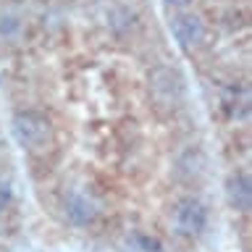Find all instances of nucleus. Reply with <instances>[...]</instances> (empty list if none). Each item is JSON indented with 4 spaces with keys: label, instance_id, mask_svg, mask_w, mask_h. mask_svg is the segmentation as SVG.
Segmentation results:
<instances>
[{
    "label": "nucleus",
    "instance_id": "nucleus-4",
    "mask_svg": "<svg viewBox=\"0 0 252 252\" xmlns=\"http://www.w3.org/2000/svg\"><path fill=\"white\" fill-rule=\"evenodd\" d=\"M226 200L236 213H250L252 208V181L247 171H234L226 179Z\"/></svg>",
    "mask_w": 252,
    "mask_h": 252
},
{
    "label": "nucleus",
    "instance_id": "nucleus-7",
    "mask_svg": "<svg viewBox=\"0 0 252 252\" xmlns=\"http://www.w3.org/2000/svg\"><path fill=\"white\" fill-rule=\"evenodd\" d=\"M8 202H11V187H8L5 181H0V210H3Z\"/></svg>",
    "mask_w": 252,
    "mask_h": 252
},
{
    "label": "nucleus",
    "instance_id": "nucleus-6",
    "mask_svg": "<svg viewBox=\"0 0 252 252\" xmlns=\"http://www.w3.org/2000/svg\"><path fill=\"white\" fill-rule=\"evenodd\" d=\"M192 3H194V0H163V5L171 8V11H187Z\"/></svg>",
    "mask_w": 252,
    "mask_h": 252
},
{
    "label": "nucleus",
    "instance_id": "nucleus-3",
    "mask_svg": "<svg viewBox=\"0 0 252 252\" xmlns=\"http://www.w3.org/2000/svg\"><path fill=\"white\" fill-rule=\"evenodd\" d=\"M168 29L173 39L179 42L181 50L192 53V50H200V47L208 45L210 39V29L197 13H189V11H176L168 21Z\"/></svg>",
    "mask_w": 252,
    "mask_h": 252
},
{
    "label": "nucleus",
    "instance_id": "nucleus-2",
    "mask_svg": "<svg viewBox=\"0 0 252 252\" xmlns=\"http://www.w3.org/2000/svg\"><path fill=\"white\" fill-rule=\"evenodd\" d=\"M171 223H173L179 236H184V239H197V236L208 228V208H205V202L197 200V197H181V200H176V205H173Z\"/></svg>",
    "mask_w": 252,
    "mask_h": 252
},
{
    "label": "nucleus",
    "instance_id": "nucleus-1",
    "mask_svg": "<svg viewBox=\"0 0 252 252\" xmlns=\"http://www.w3.org/2000/svg\"><path fill=\"white\" fill-rule=\"evenodd\" d=\"M13 134L19 139V145L24 150H32V153H39V150H47L53 145L55 129L53 121L47 118L42 110H19L13 116Z\"/></svg>",
    "mask_w": 252,
    "mask_h": 252
},
{
    "label": "nucleus",
    "instance_id": "nucleus-5",
    "mask_svg": "<svg viewBox=\"0 0 252 252\" xmlns=\"http://www.w3.org/2000/svg\"><path fill=\"white\" fill-rule=\"evenodd\" d=\"M63 216H66V220L74 226H90L97 220V208H94V202L87 194L71 192V194H66V200H63Z\"/></svg>",
    "mask_w": 252,
    "mask_h": 252
}]
</instances>
